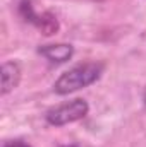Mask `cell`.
I'll list each match as a JSON object with an SVG mask.
<instances>
[{
	"label": "cell",
	"instance_id": "obj_1",
	"mask_svg": "<svg viewBox=\"0 0 146 147\" xmlns=\"http://www.w3.org/2000/svg\"><path fill=\"white\" fill-rule=\"evenodd\" d=\"M103 72V65L96 62H86L79 63L67 72H64L53 84V89L57 94H71L74 91H79L100 79Z\"/></svg>",
	"mask_w": 146,
	"mask_h": 147
},
{
	"label": "cell",
	"instance_id": "obj_2",
	"mask_svg": "<svg viewBox=\"0 0 146 147\" xmlns=\"http://www.w3.org/2000/svg\"><path fill=\"white\" fill-rule=\"evenodd\" d=\"M88 111H89V106L84 99H74L71 103H65V105H60V106L50 110L46 113V121L50 125L62 127V125H67V123H72V121L84 118L88 115Z\"/></svg>",
	"mask_w": 146,
	"mask_h": 147
},
{
	"label": "cell",
	"instance_id": "obj_3",
	"mask_svg": "<svg viewBox=\"0 0 146 147\" xmlns=\"http://www.w3.org/2000/svg\"><path fill=\"white\" fill-rule=\"evenodd\" d=\"M19 12H21V16L28 22L35 24L45 36H52V34H55L59 31V21H57V17L53 14H50V12H41V14L35 12V9L31 5V0H21Z\"/></svg>",
	"mask_w": 146,
	"mask_h": 147
},
{
	"label": "cell",
	"instance_id": "obj_4",
	"mask_svg": "<svg viewBox=\"0 0 146 147\" xmlns=\"http://www.w3.org/2000/svg\"><path fill=\"white\" fill-rule=\"evenodd\" d=\"M21 80V67L16 63V62H5L2 63V69H0V92L2 96L9 94L12 89L17 87Z\"/></svg>",
	"mask_w": 146,
	"mask_h": 147
},
{
	"label": "cell",
	"instance_id": "obj_5",
	"mask_svg": "<svg viewBox=\"0 0 146 147\" xmlns=\"http://www.w3.org/2000/svg\"><path fill=\"white\" fill-rule=\"evenodd\" d=\"M40 55H43L48 62L52 63H64L67 62L74 53V48L71 45H65V43H57V45H45V46H40L38 50Z\"/></svg>",
	"mask_w": 146,
	"mask_h": 147
},
{
	"label": "cell",
	"instance_id": "obj_6",
	"mask_svg": "<svg viewBox=\"0 0 146 147\" xmlns=\"http://www.w3.org/2000/svg\"><path fill=\"white\" fill-rule=\"evenodd\" d=\"M3 147H29V146L24 144V142H21V140H14V142H7Z\"/></svg>",
	"mask_w": 146,
	"mask_h": 147
},
{
	"label": "cell",
	"instance_id": "obj_7",
	"mask_svg": "<svg viewBox=\"0 0 146 147\" xmlns=\"http://www.w3.org/2000/svg\"><path fill=\"white\" fill-rule=\"evenodd\" d=\"M145 103H146V96H145Z\"/></svg>",
	"mask_w": 146,
	"mask_h": 147
}]
</instances>
